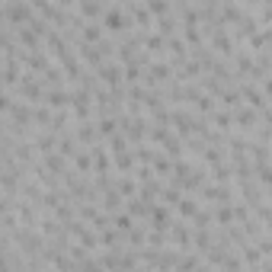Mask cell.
Listing matches in <instances>:
<instances>
[{
	"mask_svg": "<svg viewBox=\"0 0 272 272\" xmlns=\"http://www.w3.org/2000/svg\"><path fill=\"white\" fill-rule=\"evenodd\" d=\"M147 218H151V227L154 230H167L170 227V215H167V208H163V205H154Z\"/></svg>",
	"mask_w": 272,
	"mask_h": 272,
	"instance_id": "obj_1",
	"label": "cell"
},
{
	"mask_svg": "<svg viewBox=\"0 0 272 272\" xmlns=\"http://www.w3.org/2000/svg\"><path fill=\"white\" fill-rule=\"evenodd\" d=\"M103 23H106V29H125L128 19L122 16V10H109L106 16H103Z\"/></svg>",
	"mask_w": 272,
	"mask_h": 272,
	"instance_id": "obj_2",
	"label": "cell"
},
{
	"mask_svg": "<svg viewBox=\"0 0 272 272\" xmlns=\"http://www.w3.org/2000/svg\"><path fill=\"white\" fill-rule=\"evenodd\" d=\"M10 23H32V10L29 6H10Z\"/></svg>",
	"mask_w": 272,
	"mask_h": 272,
	"instance_id": "obj_3",
	"label": "cell"
},
{
	"mask_svg": "<svg viewBox=\"0 0 272 272\" xmlns=\"http://www.w3.org/2000/svg\"><path fill=\"white\" fill-rule=\"evenodd\" d=\"M234 122H237L240 128H253V125H256V112H253V109H240V112L234 115Z\"/></svg>",
	"mask_w": 272,
	"mask_h": 272,
	"instance_id": "obj_4",
	"label": "cell"
},
{
	"mask_svg": "<svg viewBox=\"0 0 272 272\" xmlns=\"http://www.w3.org/2000/svg\"><path fill=\"white\" fill-rule=\"evenodd\" d=\"M119 205H122V192H119V189H109L103 208H106V212H119Z\"/></svg>",
	"mask_w": 272,
	"mask_h": 272,
	"instance_id": "obj_5",
	"label": "cell"
},
{
	"mask_svg": "<svg viewBox=\"0 0 272 272\" xmlns=\"http://www.w3.org/2000/svg\"><path fill=\"white\" fill-rule=\"evenodd\" d=\"M99 77H103L106 84H112V87H115V84H119V67H115V64H106V67L99 64Z\"/></svg>",
	"mask_w": 272,
	"mask_h": 272,
	"instance_id": "obj_6",
	"label": "cell"
},
{
	"mask_svg": "<svg viewBox=\"0 0 272 272\" xmlns=\"http://www.w3.org/2000/svg\"><path fill=\"white\" fill-rule=\"evenodd\" d=\"M170 234H173V240L180 243L182 250H189V230L182 227V224H173V230H170Z\"/></svg>",
	"mask_w": 272,
	"mask_h": 272,
	"instance_id": "obj_7",
	"label": "cell"
},
{
	"mask_svg": "<svg viewBox=\"0 0 272 272\" xmlns=\"http://www.w3.org/2000/svg\"><path fill=\"white\" fill-rule=\"evenodd\" d=\"M115 227H119V230H125V234H128V230L135 227V215H132V212H125V215H115Z\"/></svg>",
	"mask_w": 272,
	"mask_h": 272,
	"instance_id": "obj_8",
	"label": "cell"
},
{
	"mask_svg": "<svg viewBox=\"0 0 272 272\" xmlns=\"http://www.w3.org/2000/svg\"><path fill=\"white\" fill-rule=\"evenodd\" d=\"M93 157H96V173H99V176H106V173H109V157H106L103 151H99V147H93Z\"/></svg>",
	"mask_w": 272,
	"mask_h": 272,
	"instance_id": "obj_9",
	"label": "cell"
},
{
	"mask_svg": "<svg viewBox=\"0 0 272 272\" xmlns=\"http://www.w3.org/2000/svg\"><path fill=\"white\" fill-rule=\"evenodd\" d=\"M243 96H247V103H250V106L263 109V96H260V90H256V87H243Z\"/></svg>",
	"mask_w": 272,
	"mask_h": 272,
	"instance_id": "obj_10",
	"label": "cell"
},
{
	"mask_svg": "<svg viewBox=\"0 0 272 272\" xmlns=\"http://www.w3.org/2000/svg\"><path fill=\"white\" fill-rule=\"evenodd\" d=\"M170 77V67L167 64H154L151 71H147V80H167Z\"/></svg>",
	"mask_w": 272,
	"mask_h": 272,
	"instance_id": "obj_11",
	"label": "cell"
},
{
	"mask_svg": "<svg viewBox=\"0 0 272 272\" xmlns=\"http://www.w3.org/2000/svg\"><path fill=\"white\" fill-rule=\"evenodd\" d=\"M180 215H186V218H195V215H199V205H195L192 199H180Z\"/></svg>",
	"mask_w": 272,
	"mask_h": 272,
	"instance_id": "obj_12",
	"label": "cell"
},
{
	"mask_svg": "<svg viewBox=\"0 0 272 272\" xmlns=\"http://www.w3.org/2000/svg\"><path fill=\"white\" fill-rule=\"evenodd\" d=\"M234 218H237L234 208H227V205H224V208H218V221H221L224 227H230V224H234Z\"/></svg>",
	"mask_w": 272,
	"mask_h": 272,
	"instance_id": "obj_13",
	"label": "cell"
},
{
	"mask_svg": "<svg viewBox=\"0 0 272 272\" xmlns=\"http://www.w3.org/2000/svg\"><path fill=\"white\" fill-rule=\"evenodd\" d=\"M45 103H48V106H64V103H67V96H64L61 90H48V96H45Z\"/></svg>",
	"mask_w": 272,
	"mask_h": 272,
	"instance_id": "obj_14",
	"label": "cell"
},
{
	"mask_svg": "<svg viewBox=\"0 0 272 272\" xmlns=\"http://www.w3.org/2000/svg\"><path fill=\"white\" fill-rule=\"evenodd\" d=\"M256 176H260V182L272 186V167H269V163H260V167H256Z\"/></svg>",
	"mask_w": 272,
	"mask_h": 272,
	"instance_id": "obj_15",
	"label": "cell"
},
{
	"mask_svg": "<svg viewBox=\"0 0 272 272\" xmlns=\"http://www.w3.org/2000/svg\"><path fill=\"white\" fill-rule=\"evenodd\" d=\"M147 6H151V13H157V16H167V0H147Z\"/></svg>",
	"mask_w": 272,
	"mask_h": 272,
	"instance_id": "obj_16",
	"label": "cell"
},
{
	"mask_svg": "<svg viewBox=\"0 0 272 272\" xmlns=\"http://www.w3.org/2000/svg\"><path fill=\"white\" fill-rule=\"evenodd\" d=\"M208 247H212V237H208V234H199V237H195V250H202V253H205Z\"/></svg>",
	"mask_w": 272,
	"mask_h": 272,
	"instance_id": "obj_17",
	"label": "cell"
},
{
	"mask_svg": "<svg viewBox=\"0 0 272 272\" xmlns=\"http://www.w3.org/2000/svg\"><path fill=\"white\" fill-rule=\"evenodd\" d=\"M115 132V122L112 119H99V135H112Z\"/></svg>",
	"mask_w": 272,
	"mask_h": 272,
	"instance_id": "obj_18",
	"label": "cell"
},
{
	"mask_svg": "<svg viewBox=\"0 0 272 272\" xmlns=\"http://www.w3.org/2000/svg\"><path fill=\"white\" fill-rule=\"evenodd\" d=\"M77 135H80V141H93V138H96V132H93L90 125H80V132H77Z\"/></svg>",
	"mask_w": 272,
	"mask_h": 272,
	"instance_id": "obj_19",
	"label": "cell"
},
{
	"mask_svg": "<svg viewBox=\"0 0 272 272\" xmlns=\"http://www.w3.org/2000/svg\"><path fill=\"white\" fill-rule=\"evenodd\" d=\"M119 192H122V195H135V182H132V180H122V182H119Z\"/></svg>",
	"mask_w": 272,
	"mask_h": 272,
	"instance_id": "obj_20",
	"label": "cell"
},
{
	"mask_svg": "<svg viewBox=\"0 0 272 272\" xmlns=\"http://www.w3.org/2000/svg\"><path fill=\"white\" fill-rule=\"evenodd\" d=\"M45 167H48L51 173H61V157H48V160H45Z\"/></svg>",
	"mask_w": 272,
	"mask_h": 272,
	"instance_id": "obj_21",
	"label": "cell"
}]
</instances>
